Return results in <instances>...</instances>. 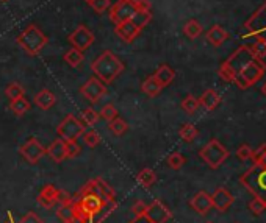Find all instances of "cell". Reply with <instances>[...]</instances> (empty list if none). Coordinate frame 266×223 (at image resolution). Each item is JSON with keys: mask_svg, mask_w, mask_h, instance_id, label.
Listing matches in <instances>:
<instances>
[{"mask_svg": "<svg viewBox=\"0 0 266 223\" xmlns=\"http://www.w3.org/2000/svg\"><path fill=\"white\" fill-rule=\"evenodd\" d=\"M91 70L95 78H99L104 85H110L124 72V63L111 50H105L92 61Z\"/></svg>", "mask_w": 266, "mask_h": 223, "instance_id": "6da1fadb", "label": "cell"}, {"mask_svg": "<svg viewBox=\"0 0 266 223\" xmlns=\"http://www.w3.org/2000/svg\"><path fill=\"white\" fill-rule=\"evenodd\" d=\"M47 42H49V38H47L45 33L39 27H36L35 23L29 25L26 30H23L22 33H19L17 38H16V44L29 57L39 55L42 48L47 45Z\"/></svg>", "mask_w": 266, "mask_h": 223, "instance_id": "7a4b0ae2", "label": "cell"}, {"mask_svg": "<svg viewBox=\"0 0 266 223\" xmlns=\"http://www.w3.org/2000/svg\"><path fill=\"white\" fill-rule=\"evenodd\" d=\"M239 181L255 198L266 203V167L254 164V167L241 175Z\"/></svg>", "mask_w": 266, "mask_h": 223, "instance_id": "3957f363", "label": "cell"}, {"mask_svg": "<svg viewBox=\"0 0 266 223\" xmlns=\"http://www.w3.org/2000/svg\"><path fill=\"white\" fill-rule=\"evenodd\" d=\"M199 156L210 169H217L229 158V150L217 139H211L208 144L202 147Z\"/></svg>", "mask_w": 266, "mask_h": 223, "instance_id": "277c9868", "label": "cell"}, {"mask_svg": "<svg viewBox=\"0 0 266 223\" xmlns=\"http://www.w3.org/2000/svg\"><path fill=\"white\" fill-rule=\"evenodd\" d=\"M85 130H86V127L83 125V122L80 119H77L76 116L69 114L58 125L57 134L64 142H77V139L82 137Z\"/></svg>", "mask_w": 266, "mask_h": 223, "instance_id": "5b68a950", "label": "cell"}, {"mask_svg": "<svg viewBox=\"0 0 266 223\" xmlns=\"http://www.w3.org/2000/svg\"><path fill=\"white\" fill-rule=\"evenodd\" d=\"M135 11H136V0H117L114 5L110 7L108 17L114 25H117V23L130 20Z\"/></svg>", "mask_w": 266, "mask_h": 223, "instance_id": "8992f818", "label": "cell"}, {"mask_svg": "<svg viewBox=\"0 0 266 223\" xmlns=\"http://www.w3.org/2000/svg\"><path fill=\"white\" fill-rule=\"evenodd\" d=\"M20 156L26 159L30 164H38L39 159L47 155V148L36 139V137H30L26 144L20 145L19 148Z\"/></svg>", "mask_w": 266, "mask_h": 223, "instance_id": "52a82bcc", "label": "cell"}, {"mask_svg": "<svg viewBox=\"0 0 266 223\" xmlns=\"http://www.w3.org/2000/svg\"><path fill=\"white\" fill-rule=\"evenodd\" d=\"M67 39H69V44L72 45V48H77V50H80V52H85L94 44L95 36L88 27L79 25L74 32L69 35Z\"/></svg>", "mask_w": 266, "mask_h": 223, "instance_id": "ba28073f", "label": "cell"}, {"mask_svg": "<svg viewBox=\"0 0 266 223\" xmlns=\"http://www.w3.org/2000/svg\"><path fill=\"white\" fill-rule=\"evenodd\" d=\"M264 70H266V66L258 58H254L238 70V75H241L248 81L249 86H252L263 77Z\"/></svg>", "mask_w": 266, "mask_h": 223, "instance_id": "9c48e42d", "label": "cell"}, {"mask_svg": "<svg viewBox=\"0 0 266 223\" xmlns=\"http://www.w3.org/2000/svg\"><path fill=\"white\" fill-rule=\"evenodd\" d=\"M80 94L89 100L91 103H98L101 98L107 94V86L99 80V78H89L82 88H80Z\"/></svg>", "mask_w": 266, "mask_h": 223, "instance_id": "30bf717a", "label": "cell"}, {"mask_svg": "<svg viewBox=\"0 0 266 223\" xmlns=\"http://www.w3.org/2000/svg\"><path fill=\"white\" fill-rule=\"evenodd\" d=\"M144 217H146L151 223H166L167 220H171L173 214L160 200H154L151 205H148Z\"/></svg>", "mask_w": 266, "mask_h": 223, "instance_id": "8fae6325", "label": "cell"}, {"mask_svg": "<svg viewBox=\"0 0 266 223\" xmlns=\"http://www.w3.org/2000/svg\"><path fill=\"white\" fill-rule=\"evenodd\" d=\"M235 202L233 195L224 189V187H217L213 195H211V203H213V208H216L220 212H226Z\"/></svg>", "mask_w": 266, "mask_h": 223, "instance_id": "7c38bea8", "label": "cell"}, {"mask_svg": "<svg viewBox=\"0 0 266 223\" xmlns=\"http://www.w3.org/2000/svg\"><path fill=\"white\" fill-rule=\"evenodd\" d=\"M114 32L120 39H123L124 42H127V44L135 42L136 38L141 35V30L135 25L132 20H126L123 23H117V25H114Z\"/></svg>", "mask_w": 266, "mask_h": 223, "instance_id": "4fadbf2b", "label": "cell"}, {"mask_svg": "<svg viewBox=\"0 0 266 223\" xmlns=\"http://www.w3.org/2000/svg\"><path fill=\"white\" fill-rule=\"evenodd\" d=\"M58 187L54 184H47L42 187V190L39 192L36 202L39 206H42L44 209H52L57 205V195H58Z\"/></svg>", "mask_w": 266, "mask_h": 223, "instance_id": "5bb4252c", "label": "cell"}, {"mask_svg": "<svg viewBox=\"0 0 266 223\" xmlns=\"http://www.w3.org/2000/svg\"><path fill=\"white\" fill-rule=\"evenodd\" d=\"M191 208L195 209L198 214L201 215H205L210 212V209L213 208V203H211V195H208L205 190H201L198 192L195 197L191 198V202H189Z\"/></svg>", "mask_w": 266, "mask_h": 223, "instance_id": "9a60e30c", "label": "cell"}, {"mask_svg": "<svg viewBox=\"0 0 266 223\" xmlns=\"http://www.w3.org/2000/svg\"><path fill=\"white\" fill-rule=\"evenodd\" d=\"M47 155H49V158L60 164L63 162L64 159H67V150H66V142L63 139H55L49 147H47Z\"/></svg>", "mask_w": 266, "mask_h": 223, "instance_id": "2e32d148", "label": "cell"}, {"mask_svg": "<svg viewBox=\"0 0 266 223\" xmlns=\"http://www.w3.org/2000/svg\"><path fill=\"white\" fill-rule=\"evenodd\" d=\"M198 100H199V106L205 108L207 111H213L220 106L221 97L214 89H207V91H204V94L198 98Z\"/></svg>", "mask_w": 266, "mask_h": 223, "instance_id": "e0dca14e", "label": "cell"}, {"mask_svg": "<svg viewBox=\"0 0 266 223\" xmlns=\"http://www.w3.org/2000/svg\"><path fill=\"white\" fill-rule=\"evenodd\" d=\"M33 100H35V105H36L39 109L47 111V109H51V108L55 105L57 97H55V94L51 92L49 89H42V91H39V92L35 95Z\"/></svg>", "mask_w": 266, "mask_h": 223, "instance_id": "ac0fdd59", "label": "cell"}, {"mask_svg": "<svg viewBox=\"0 0 266 223\" xmlns=\"http://www.w3.org/2000/svg\"><path fill=\"white\" fill-rule=\"evenodd\" d=\"M154 77L157 78V81H158L163 88H166V86H169V85H171V83L174 81V78H176V70H174L171 66L161 64V66H158V69L155 70Z\"/></svg>", "mask_w": 266, "mask_h": 223, "instance_id": "d6986e66", "label": "cell"}, {"mask_svg": "<svg viewBox=\"0 0 266 223\" xmlns=\"http://www.w3.org/2000/svg\"><path fill=\"white\" fill-rule=\"evenodd\" d=\"M94 183H95V187H98L99 197L102 198L105 203L116 202V190L107 181H104L102 178H94Z\"/></svg>", "mask_w": 266, "mask_h": 223, "instance_id": "ffe728a7", "label": "cell"}, {"mask_svg": "<svg viewBox=\"0 0 266 223\" xmlns=\"http://www.w3.org/2000/svg\"><path fill=\"white\" fill-rule=\"evenodd\" d=\"M227 38H229V35H227V32H226L221 25H213V27L207 32V41H208L211 45H214V47L223 45V44L227 41Z\"/></svg>", "mask_w": 266, "mask_h": 223, "instance_id": "44dd1931", "label": "cell"}, {"mask_svg": "<svg viewBox=\"0 0 266 223\" xmlns=\"http://www.w3.org/2000/svg\"><path fill=\"white\" fill-rule=\"evenodd\" d=\"M136 181L139 186H142L144 189H149L152 187L155 183H157V175H155V172L149 167L146 169H142L141 172H138V175H136Z\"/></svg>", "mask_w": 266, "mask_h": 223, "instance_id": "7402d4cb", "label": "cell"}, {"mask_svg": "<svg viewBox=\"0 0 266 223\" xmlns=\"http://www.w3.org/2000/svg\"><path fill=\"white\" fill-rule=\"evenodd\" d=\"M141 89H142V92H144V94L149 95V97H157V95L161 92L163 86H161V85L157 81V78H155L154 75H149L146 80L142 81Z\"/></svg>", "mask_w": 266, "mask_h": 223, "instance_id": "603a6c76", "label": "cell"}, {"mask_svg": "<svg viewBox=\"0 0 266 223\" xmlns=\"http://www.w3.org/2000/svg\"><path fill=\"white\" fill-rule=\"evenodd\" d=\"M30 108H32V103L26 97H20V98H16V100L10 102V111L16 116H23L30 111Z\"/></svg>", "mask_w": 266, "mask_h": 223, "instance_id": "cb8c5ba5", "label": "cell"}, {"mask_svg": "<svg viewBox=\"0 0 266 223\" xmlns=\"http://www.w3.org/2000/svg\"><path fill=\"white\" fill-rule=\"evenodd\" d=\"M201 33H202V25H201V22L196 20V19H189L183 25V35L188 39H196V38L201 36Z\"/></svg>", "mask_w": 266, "mask_h": 223, "instance_id": "d4e9b609", "label": "cell"}, {"mask_svg": "<svg viewBox=\"0 0 266 223\" xmlns=\"http://www.w3.org/2000/svg\"><path fill=\"white\" fill-rule=\"evenodd\" d=\"M130 20L135 23L139 30H142L144 27H148L149 22L152 20V13L151 11H139V10H136L135 14L130 17Z\"/></svg>", "mask_w": 266, "mask_h": 223, "instance_id": "484cf974", "label": "cell"}, {"mask_svg": "<svg viewBox=\"0 0 266 223\" xmlns=\"http://www.w3.org/2000/svg\"><path fill=\"white\" fill-rule=\"evenodd\" d=\"M64 61L70 67H79L85 61V55H83V52L77 50V48H70V50H67L64 53Z\"/></svg>", "mask_w": 266, "mask_h": 223, "instance_id": "4316f807", "label": "cell"}, {"mask_svg": "<svg viewBox=\"0 0 266 223\" xmlns=\"http://www.w3.org/2000/svg\"><path fill=\"white\" fill-rule=\"evenodd\" d=\"M57 215H58V218H60L63 223H70L72 220H76V215H74V205H72V202L67 203V205L58 206Z\"/></svg>", "mask_w": 266, "mask_h": 223, "instance_id": "83f0119b", "label": "cell"}, {"mask_svg": "<svg viewBox=\"0 0 266 223\" xmlns=\"http://www.w3.org/2000/svg\"><path fill=\"white\" fill-rule=\"evenodd\" d=\"M108 130L114 134V136H123L127 130H129V125H127V122L124 119H113L108 122Z\"/></svg>", "mask_w": 266, "mask_h": 223, "instance_id": "f1b7e54d", "label": "cell"}, {"mask_svg": "<svg viewBox=\"0 0 266 223\" xmlns=\"http://www.w3.org/2000/svg\"><path fill=\"white\" fill-rule=\"evenodd\" d=\"M198 134H199V131H198V128L195 125H192V123H185V125L179 131V136L182 137V141L188 142V144L195 141L198 137Z\"/></svg>", "mask_w": 266, "mask_h": 223, "instance_id": "f546056e", "label": "cell"}, {"mask_svg": "<svg viewBox=\"0 0 266 223\" xmlns=\"http://www.w3.org/2000/svg\"><path fill=\"white\" fill-rule=\"evenodd\" d=\"M182 109L186 114H195L199 109V100L192 94H188L182 102Z\"/></svg>", "mask_w": 266, "mask_h": 223, "instance_id": "4dcf8cb0", "label": "cell"}, {"mask_svg": "<svg viewBox=\"0 0 266 223\" xmlns=\"http://www.w3.org/2000/svg\"><path fill=\"white\" fill-rule=\"evenodd\" d=\"M99 113L95 111L94 108H86L83 113H82V122H83V125L85 127H92V125H95V123H98V120H99Z\"/></svg>", "mask_w": 266, "mask_h": 223, "instance_id": "1f68e13d", "label": "cell"}, {"mask_svg": "<svg viewBox=\"0 0 266 223\" xmlns=\"http://www.w3.org/2000/svg\"><path fill=\"white\" fill-rule=\"evenodd\" d=\"M166 162H167V165L171 167L173 170H179V169H182L183 165H185V162H186V158L182 155V153H179V152H174V153H171L167 156V159H166Z\"/></svg>", "mask_w": 266, "mask_h": 223, "instance_id": "d6a6232c", "label": "cell"}, {"mask_svg": "<svg viewBox=\"0 0 266 223\" xmlns=\"http://www.w3.org/2000/svg\"><path fill=\"white\" fill-rule=\"evenodd\" d=\"M82 139L83 142L89 147V148H94V147H98L99 142H101V136L98 131H94V130H85V133L82 134Z\"/></svg>", "mask_w": 266, "mask_h": 223, "instance_id": "836d02e7", "label": "cell"}, {"mask_svg": "<svg viewBox=\"0 0 266 223\" xmlns=\"http://www.w3.org/2000/svg\"><path fill=\"white\" fill-rule=\"evenodd\" d=\"M5 94H7V97L10 98V100H16V98L23 97V94H26V89H23L22 85H19V83H11V85L7 86Z\"/></svg>", "mask_w": 266, "mask_h": 223, "instance_id": "e575fe53", "label": "cell"}, {"mask_svg": "<svg viewBox=\"0 0 266 223\" xmlns=\"http://www.w3.org/2000/svg\"><path fill=\"white\" fill-rule=\"evenodd\" d=\"M88 5L98 14H104L110 10L111 0H88Z\"/></svg>", "mask_w": 266, "mask_h": 223, "instance_id": "d590c367", "label": "cell"}, {"mask_svg": "<svg viewBox=\"0 0 266 223\" xmlns=\"http://www.w3.org/2000/svg\"><path fill=\"white\" fill-rule=\"evenodd\" d=\"M217 73H220V77H221L224 81H227V83H233V80H235V77H236V72H235L227 63H224V64L220 67Z\"/></svg>", "mask_w": 266, "mask_h": 223, "instance_id": "8d00e7d4", "label": "cell"}, {"mask_svg": "<svg viewBox=\"0 0 266 223\" xmlns=\"http://www.w3.org/2000/svg\"><path fill=\"white\" fill-rule=\"evenodd\" d=\"M252 161L254 164L257 165H261V167H266V144L260 145L257 150H254L252 153Z\"/></svg>", "mask_w": 266, "mask_h": 223, "instance_id": "74e56055", "label": "cell"}, {"mask_svg": "<svg viewBox=\"0 0 266 223\" xmlns=\"http://www.w3.org/2000/svg\"><path fill=\"white\" fill-rule=\"evenodd\" d=\"M99 116H101L102 119H105L107 122H110V120H113V119L117 117V108H116L114 105L108 103V105H105V106L102 108V111L99 113Z\"/></svg>", "mask_w": 266, "mask_h": 223, "instance_id": "f35d334b", "label": "cell"}, {"mask_svg": "<svg viewBox=\"0 0 266 223\" xmlns=\"http://www.w3.org/2000/svg\"><path fill=\"white\" fill-rule=\"evenodd\" d=\"M252 153H254V150L251 148V145H248V144L239 145V147H238V150H236V156H238L241 161L252 159Z\"/></svg>", "mask_w": 266, "mask_h": 223, "instance_id": "ab89813d", "label": "cell"}, {"mask_svg": "<svg viewBox=\"0 0 266 223\" xmlns=\"http://www.w3.org/2000/svg\"><path fill=\"white\" fill-rule=\"evenodd\" d=\"M66 150H67V158H77L82 152V147L79 142H66Z\"/></svg>", "mask_w": 266, "mask_h": 223, "instance_id": "60d3db41", "label": "cell"}, {"mask_svg": "<svg viewBox=\"0 0 266 223\" xmlns=\"http://www.w3.org/2000/svg\"><path fill=\"white\" fill-rule=\"evenodd\" d=\"M249 209H251L255 215H260V214H263V212L266 211V203L261 202V200H258V198H254V200L251 202V205H249Z\"/></svg>", "mask_w": 266, "mask_h": 223, "instance_id": "b9f144b4", "label": "cell"}, {"mask_svg": "<svg viewBox=\"0 0 266 223\" xmlns=\"http://www.w3.org/2000/svg\"><path fill=\"white\" fill-rule=\"evenodd\" d=\"M146 209H148V205L144 203V202H136L133 206H132V212H133V215H135V218H138V217H144V214H146Z\"/></svg>", "mask_w": 266, "mask_h": 223, "instance_id": "7bdbcfd3", "label": "cell"}, {"mask_svg": "<svg viewBox=\"0 0 266 223\" xmlns=\"http://www.w3.org/2000/svg\"><path fill=\"white\" fill-rule=\"evenodd\" d=\"M19 223H44V221H42V218H41L39 215H36L35 212H27L26 215H23V217L19 220Z\"/></svg>", "mask_w": 266, "mask_h": 223, "instance_id": "ee69618b", "label": "cell"}, {"mask_svg": "<svg viewBox=\"0 0 266 223\" xmlns=\"http://www.w3.org/2000/svg\"><path fill=\"white\" fill-rule=\"evenodd\" d=\"M72 202V197L67 193V192H64V190H58V195H57V205L58 206H61V205H67V203H70Z\"/></svg>", "mask_w": 266, "mask_h": 223, "instance_id": "f6af8a7d", "label": "cell"}, {"mask_svg": "<svg viewBox=\"0 0 266 223\" xmlns=\"http://www.w3.org/2000/svg\"><path fill=\"white\" fill-rule=\"evenodd\" d=\"M136 10L139 11H151L152 5L149 0H136Z\"/></svg>", "mask_w": 266, "mask_h": 223, "instance_id": "bcb514c9", "label": "cell"}, {"mask_svg": "<svg viewBox=\"0 0 266 223\" xmlns=\"http://www.w3.org/2000/svg\"><path fill=\"white\" fill-rule=\"evenodd\" d=\"M130 223H151L146 217H138V218H135V220H132Z\"/></svg>", "mask_w": 266, "mask_h": 223, "instance_id": "7dc6e473", "label": "cell"}, {"mask_svg": "<svg viewBox=\"0 0 266 223\" xmlns=\"http://www.w3.org/2000/svg\"><path fill=\"white\" fill-rule=\"evenodd\" d=\"M4 223H14V220H13V214H11V211H8V220H7V221H4Z\"/></svg>", "mask_w": 266, "mask_h": 223, "instance_id": "c3c4849f", "label": "cell"}, {"mask_svg": "<svg viewBox=\"0 0 266 223\" xmlns=\"http://www.w3.org/2000/svg\"><path fill=\"white\" fill-rule=\"evenodd\" d=\"M261 92H263V95L266 97V81L263 83V86H261Z\"/></svg>", "mask_w": 266, "mask_h": 223, "instance_id": "681fc988", "label": "cell"}, {"mask_svg": "<svg viewBox=\"0 0 266 223\" xmlns=\"http://www.w3.org/2000/svg\"><path fill=\"white\" fill-rule=\"evenodd\" d=\"M70 223H79V221H77V220H72Z\"/></svg>", "mask_w": 266, "mask_h": 223, "instance_id": "f907efd6", "label": "cell"}, {"mask_svg": "<svg viewBox=\"0 0 266 223\" xmlns=\"http://www.w3.org/2000/svg\"><path fill=\"white\" fill-rule=\"evenodd\" d=\"M2 2H8V0H2Z\"/></svg>", "mask_w": 266, "mask_h": 223, "instance_id": "816d5d0a", "label": "cell"}, {"mask_svg": "<svg viewBox=\"0 0 266 223\" xmlns=\"http://www.w3.org/2000/svg\"><path fill=\"white\" fill-rule=\"evenodd\" d=\"M207 223H211V221H207Z\"/></svg>", "mask_w": 266, "mask_h": 223, "instance_id": "f5cc1de1", "label": "cell"}, {"mask_svg": "<svg viewBox=\"0 0 266 223\" xmlns=\"http://www.w3.org/2000/svg\"><path fill=\"white\" fill-rule=\"evenodd\" d=\"M85 2H88V0H85Z\"/></svg>", "mask_w": 266, "mask_h": 223, "instance_id": "db71d44e", "label": "cell"}]
</instances>
